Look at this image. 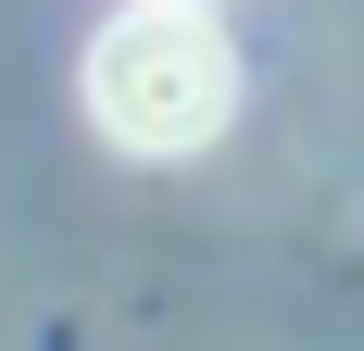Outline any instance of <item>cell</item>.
I'll use <instances>...</instances> for the list:
<instances>
[{
	"label": "cell",
	"instance_id": "6da1fadb",
	"mask_svg": "<svg viewBox=\"0 0 364 351\" xmlns=\"http://www.w3.org/2000/svg\"><path fill=\"white\" fill-rule=\"evenodd\" d=\"M226 113H239V50L201 0H139V13H113L88 38V126L113 151H151V163H176V151H214Z\"/></svg>",
	"mask_w": 364,
	"mask_h": 351
}]
</instances>
